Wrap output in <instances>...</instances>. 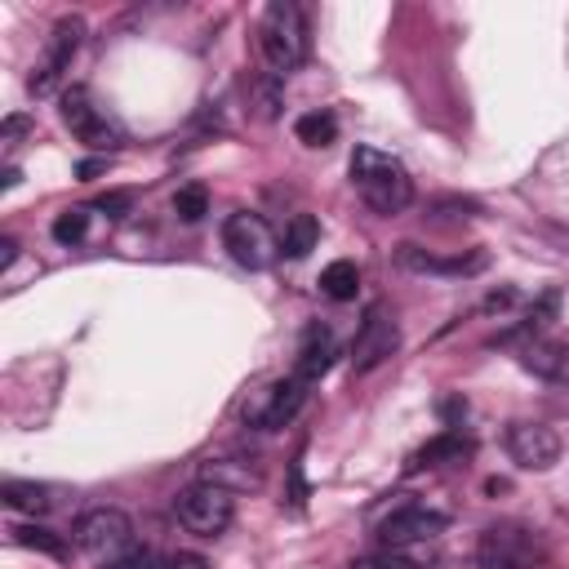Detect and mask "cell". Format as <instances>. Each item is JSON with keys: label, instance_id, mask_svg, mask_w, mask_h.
I'll return each instance as SVG.
<instances>
[{"label": "cell", "instance_id": "9c48e42d", "mask_svg": "<svg viewBox=\"0 0 569 569\" xmlns=\"http://www.w3.org/2000/svg\"><path fill=\"white\" fill-rule=\"evenodd\" d=\"M80 36H84V22H80V18H62V22L53 27L49 49H44V58L36 62V71H31V80H27V89H31L36 98H44V93L58 89L62 71L71 67V58H76V49H80Z\"/></svg>", "mask_w": 569, "mask_h": 569}, {"label": "cell", "instance_id": "52a82bcc", "mask_svg": "<svg viewBox=\"0 0 569 569\" xmlns=\"http://www.w3.org/2000/svg\"><path fill=\"white\" fill-rule=\"evenodd\" d=\"M62 124L84 142V147H93V151H116L120 142H124V129L93 102V93L84 89V84H71V89H62Z\"/></svg>", "mask_w": 569, "mask_h": 569}, {"label": "cell", "instance_id": "5bb4252c", "mask_svg": "<svg viewBox=\"0 0 569 569\" xmlns=\"http://www.w3.org/2000/svg\"><path fill=\"white\" fill-rule=\"evenodd\" d=\"M329 365H333V333H329L325 325H311V329L302 333V347H298L293 373H298L302 382H316Z\"/></svg>", "mask_w": 569, "mask_h": 569}, {"label": "cell", "instance_id": "3957f363", "mask_svg": "<svg viewBox=\"0 0 569 569\" xmlns=\"http://www.w3.org/2000/svg\"><path fill=\"white\" fill-rule=\"evenodd\" d=\"M476 565L480 569H538L542 565V538L520 520H498V525L480 529Z\"/></svg>", "mask_w": 569, "mask_h": 569}, {"label": "cell", "instance_id": "f1b7e54d", "mask_svg": "<svg viewBox=\"0 0 569 569\" xmlns=\"http://www.w3.org/2000/svg\"><path fill=\"white\" fill-rule=\"evenodd\" d=\"M129 204V196H102L98 200V209H124Z\"/></svg>", "mask_w": 569, "mask_h": 569}, {"label": "cell", "instance_id": "7c38bea8", "mask_svg": "<svg viewBox=\"0 0 569 569\" xmlns=\"http://www.w3.org/2000/svg\"><path fill=\"white\" fill-rule=\"evenodd\" d=\"M445 525L449 520L431 507H400L378 525V542H382V551H400L413 542H431L436 533H445Z\"/></svg>", "mask_w": 569, "mask_h": 569}, {"label": "cell", "instance_id": "8fae6325", "mask_svg": "<svg viewBox=\"0 0 569 569\" xmlns=\"http://www.w3.org/2000/svg\"><path fill=\"white\" fill-rule=\"evenodd\" d=\"M507 453L525 471H551L560 462V436L547 422H511L507 431Z\"/></svg>", "mask_w": 569, "mask_h": 569}, {"label": "cell", "instance_id": "ba28073f", "mask_svg": "<svg viewBox=\"0 0 569 569\" xmlns=\"http://www.w3.org/2000/svg\"><path fill=\"white\" fill-rule=\"evenodd\" d=\"M400 347V329H396V316L387 311V302H373L351 338V369L356 373H369L373 365H382L387 356H396Z\"/></svg>", "mask_w": 569, "mask_h": 569}, {"label": "cell", "instance_id": "e0dca14e", "mask_svg": "<svg viewBox=\"0 0 569 569\" xmlns=\"http://www.w3.org/2000/svg\"><path fill=\"white\" fill-rule=\"evenodd\" d=\"M471 453V440L467 436H458V431H445V436H436V440H427L409 462H405V471H422V467H445V462H462Z\"/></svg>", "mask_w": 569, "mask_h": 569}, {"label": "cell", "instance_id": "5b68a950", "mask_svg": "<svg viewBox=\"0 0 569 569\" xmlns=\"http://www.w3.org/2000/svg\"><path fill=\"white\" fill-rule=\"evenodd\" d=\"M76 547L98 565H116L120 556H129L138 547L133 542V520L116 507H93L76 520Z\"/></svg>", "mask_w": 569, "mask_h": 569}, {"label": "cell", "instance_id": "2e32d148", "mask_svg": "<svg viewBox=\"0 0 569 569\" xmlns=\"http://www.w3.org/2000/svg\"><path fill=\"white\" fill-rule=\"evenodd\" d=\"M396 258H400V267H409V271H445V276H471V271L485 267V253H471V258H431V253H422L418 244H400Z\"/></svg>", "mask_w": 569, "mask_h": 569}, {"label": "cell", "instance_id": "4316f807", "mask_svg": "<svg viewBox=\"0 0 569 569\" xmlns=\"http://www.w3.org/2000/svg\"><path fill=\"white\" fill-rule=\"evenodd\" d=\"M169 569H213L204 556H196V551H178L173 560H169Z\"/></svg>", "mask_w": 569, "mask_h": 569}, {"label": "cell", "instance_id": "ac0fdd59", "mask_svg": "<svg viewBox=\"0 0 569 569\" xmlns=\"http://www.w3.org/2000/svg\"><path fill=\"white\" fill-rule=\"evenodd\" d=\"M356 289H360V267H356L351 258H338V262H329V267L320 271V293H325V298L351 302Z\"/></svg>", "mask_w": 569, "mask_h": 569}, {"label": "cell", "instance_id": "6da1fadb", "mask_svg": "<svg viewBox=\"0 0 569 569\" xmlns=\"http://www.w3.org/2000/svg\"><path fill=\"white\" fill-rule=\"evenodd\" d=\"M351 187L360 191V200L373 209V213H405L409 200H413V178L409 169L378 151V147H356L351 151Z\"/></svg>", "mask_w": 569, "mask_h": 569}, {"label": "cell", "instance_id": "4fadbf2b", "mask_svg": "<svg viewBox=\"0 0 569 569\" xmlns=\"http://www.w3.org/2000/svg\"><path fill=\"white\" fill-rule=\"evenodd\" d=\"M520 365L538 378H551V382H565L569 378V342L565 338H533L520 356Z\"/></svg>", "mask_w": 569, "mask_h": 569}, {"label": "cell", "instance_id": "d4e9b609", "mask_svg": "<svg viewBox=\"0 0 569 569\" xmlns=\"http://www.w3.org/2000/svg\"><path fill=\"white\" fill-rule=\"evenodd\" d=\"M351 569H422V565H413V560L400 556V551H373V556L351 560Z\"/></svg>", "mask_w": 569, "mask_h": 569}, {"label": "cell", "instance_id": "44dd1931", "mask_svg": "<svg viewBox=\"0 0 569 569\" xmlns=\"http://www.w3.org/2000/svg\"><path fill=\"white\" fill-rule=\"evenodd\" d=\"M0 498H4V507L27 511V516H44L49 511V489L44 485H31V480H4L0 485Z\"/></svg>", "mask_w": 569, "mask_h": 569}, {"label": "cell", "instance_id": "277c9868", "mask_svg": "<svg viewBox=\"0 0 569 569\" xmlns=\"http://www.w3.org/2000/svg\"><path fill=\"white\" fill-rule=\"evenodd\" d=\"M173 511H178V520H182L187 533H196V538H218V533H227V525L236 520V493L222 489V485L196 480V485H187V489L173 498Z\"/></svg>", "mask_w": 569, "mask_h": 569}, {"label": "cell", "instance_id": "484cf974", "mask_svg": "<svg viewBox=\"0 0 569 569\" xmlns=\"http://www.w3.org/2000/svg\"><path fill=\"white\" fill-rule=\"evenodd\" d=\"M107 569H160V556H156L151 547H133L129 556H120V560L107 565Z\"/></svg>", "mask_w": 569, "mask_h": 569}, {"label": "cell", "instance_id": "83f0119b", "mask_svg": "<svg viewBox=\"0 0 569 569\" xmlns=\"http://www.w3.org/2000/svg\"><path fill=\"white\" fill-rule=\"evenodd\" d=\"M13 258H18V240H9V236H4V240H0V271H9V262H13Z\"/></svg>", "mask_w": 569, "mask_h": 569}, {"label": "cell", "instance_id": "4dcf8cb0", "mask_svg": "<svg viewBox=\"0 0 569 569\" xmlns=\"http://www.w3.org/2000/svg\"><path fill=\"white\" fill-rule=\"evenodd\" d=\"M18 178H22L18 169H4V178H0V187H18Z\"/></svg>", "mask_w": 569, "mask_h": 569}, {"label": "cell", "instance_id": "f546056e", "mask_svg": "<svg viewBox=\"0 0 569 569\" xmlns=\"http://www.w3.org/2000/svg\"><path fill=\"white\" fill-rule=\"evenodd\" d=\"M98 169H107V160H84V164H80V178H93Z\"/></svg>", "mask_w": 569, "mask_h": 569}, {"label": "cell", "instance_id": "9a60e30c", "mask_svg": "<svg viewBox=\"0 0 569 569\" xmlns=\"http://www.w3.org/2000/svg\"><path fill=\"white\" fill-rule=\"evenodd\" d=\"M200 480H209V485H222V489L240 493V489H258L262 471L253 467V458H209V462L200 467Z\"/></svg>", "mask_w": 569, "mask_h": 569}, {"label": "cell", "instance_id": "7402d4cb", "mask_svg": "<svg viewBox=\"0 0 569 569\" xmlns=\"http://www.w3.org/2000/svg\"><path fill=\"white\" fill-rule=\"evenodd\" d=\"M293 133L307 147H329L338 138V120H333V111H307V116H298Z\"/></svg>", "mask_w": 569, "mask_h": 569}, {"label": "cell", "instance_id": "8992f818", "mask_svg": "<svg viewBox=\"0 0 569 569\" xmlns=\"http://www.w3.org/2000/svg\"><path fill=\"white\" fill-rule=\"evenodd\" d=\"M222 244L244 271H267L280 258V236L271 231V222L262 213H249V209H240L222 222Z\"/></svg>", "mask_w": 569, "mask_h": 569}, {"label": "cell", "instance_id": "ffe728a7", "mask_svg": "<svg viewBox=\"0 0 569 569\" xmlns=\"http://www.w3.org/2000/svg\"><path fill=\"white\" fill-rule=\"evenodd\" d=\"M316 240H320V222L311 213H293L289 227H284V236H280V253L284 258H307L316 249Z\"/></svg>", "mask_w": 569, "mask_h": 569}, {"label": "cell", "instance_id": "7a4b0ae2", "mask_svg": "<svg viewBox=\"0 0 569 569\" xmlns=\"http://www.w3.org/2000/svg\"><path fill=\"white\" fill-rule=\"evenodd\" d=\"M258 53L276 80L302 67L307 58V13L293 0H271L258 18Z\"/></svg>", "mask_w": 569, "mask_h": 569}, {"label": "cell", "instance_id": "cb8c5ba5", "mask_svg": "<svg viewBox=\"0 0 569 569\" xmlns=\"http://www.w3.org/2000/svg\"><path fill=\"white\" fill-rule=\"evenodd\" d=\"M89 231V209H67L53 218V240L58 244H80Z\"/></svg>", "mask_w": 569, "mask_h": 569}, {"label": "cell", "instance_id": "30bf717a", "mask_svg": "<svg viewBox=\"0 0 569 569\" xmlns=\"http://www.w3.org/2000/svg\"><path fill=\"white\" fill-rule=\"evenodd\" d=\"M307 387H311V382H302L298 373L276 378L271 387H262V391L253 396V405L244 409V418H249L253 427H262V431H276V427H284V422H289V418L302 409Z\"/></svg>", "mask_w": 569, "mask_h": 569}, {"label": "cell", "instance_id": "603a6c76", "mask_svg": "<svg viewBox=\"0 0 569 569\" xmlns=\"http://www.w3.org/2000/svg\"><path fill=\"white\" fill-rule=\"evenodd\" d=\"M173 213H178L182 222H200V218L209 213V191H204L200 182H191V187H182V191L173 196Z\"/></svg>", "mask_w": 569, "mask_h": 569}, {"label": "cell", "instance_id": "d6986e66", "mask_svg": "<svg viewBox=\"0 0 569 569\" xmlns=\"http://www.w3.org/2000/svg\"><path fill=\"white\" fill-rule=\"evenodd\" d=\"M9 533H13V542H18V547L40 551V556H49V560H67V556H71L67 538H62V533H53V529H40V525H13Z\"/></svg>", "mask_w": 569, "mask_h": 569}]
</instances>
